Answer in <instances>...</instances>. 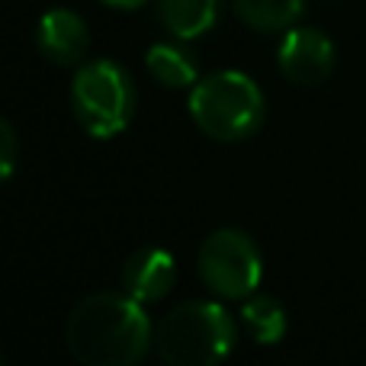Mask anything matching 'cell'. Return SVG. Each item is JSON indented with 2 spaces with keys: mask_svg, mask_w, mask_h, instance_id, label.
Masks as SVG:
<instances>
[{
  "mask_svg": "<svg viewBox=\"0 0 366 366\" xmlns=\"http://www.w3.org/2000/svg\"><path fill=\"white\" fill-rule=\"evenodd\" d=\"M64 344L84 366H135L154 347V325L126 290L94 292L71 309Z\"/></svg>",
  "mask_w": 366,
  "mask_h": 366,
  "instance_id": "obj_1",
  "label": "cell"
},
{
  "mask_svg": "<svg viewBox=\"0 0 366 366\" xmlns=\"http://www.w3.org/2000/svg\"><path fill=\"white\" fill-rule=\"evenodd\" d=\"M234 341V318L212 299L180 302L154 328V354L167 366H215L232 354Z\"/></svg>",
  "mask_w": 366,
  "mask_h": 366,
  "instance_id": "obj_2",
  "label": "cell"
},
{
  "mask_svg": "<svg viewBox=\"0 0 366 366\" xmlns=\"http://www.w3.org/2000/svg\"><path fill=\"white\" fill-rule=\"evenodd\" d=\"M189 119L212 142H244L264 122V90L244 71H212L189 87Z\"/></svg>",
  "mask_w": 366,
  "mask_h": 366,
  "instance_id": "obj_3",
  "label": "cell"
},
{
  "mask_svg": "<svg viewBox=\"0 0 366 366\" xmlns=\"http://www.w3.org/2000/svg\"><path fill=\"white\" fill-rule=\"evenodd\" d=\"M71 109L90 139H116L135 113V84L129 71L113 58L81 61L71 81Z\"/></svg>",
  "mask_w": 366,
  "mask_h": 366,
  "instance_id": "obj_4",
  "label": "cell"
},
{
  "mask_svg": "<svg viewBox=\"0 0 366 366\" xmlns=\"http://www.w3.org/2000/svg\"><path fill=\"white\" fill-rule=\"evenodd\" d=\"M196 270L219 299H247L260 290L264 257L241 228H215L199 244Z\"/></svg>",
  "mask_w": 366,
  "mask_h": 366,
  "instance_id": "obj_5",
  "label": "cell"
},
{
  "mask_svg": "<svg viewBox=\"0 0 366 366\" xmlns=\"http://www.w3.org/2000/svg\"><path fill=\"white\" fill-rule=\"evenodd\" d=\"M277 64L286 81L296 87H318L335 74L337 49L315 26H290L280 39Z\"/></svg>",
  "mask_w": 366,
  "mask_h": 366,
  "instance_id": "obj_6",
  "label": "cell"
},
{
  "mask_svg": "<svg viewBox=\"0 0 366 366\" xmlns=\"http://www.w3.org/2000/svg\"><path fill=\"white\" fill-rule=\"evenodd\" d=\"M119 280L122 290L132 299H139L142 305L161 302L171 296L174 283H177V260L167 247H139L122 264Z\"/></svg>",
  "mask_w": 366,
  "mask_h": 366,
  "instance_id": "obj_7",
  "label": "cell"
},
{
  "mask_svg": "<svg viewBox=\"0 0 366 366\" xmlns=\"http://www.w3.org/2000/svg\"><path fill=\"white\" fill-rule=\"evenodd\" d=\"M36 45L42 51V58H49L51 64H61V68H77L87 55L90 45V32L84 23L81 13L55 6V10L42 13L36 26Z\"/></svg>",
  "mask_w": 366,
  "mask_h": 366,
  "instance_id": "obj_8",
  "label": "cell"
},
{
  "mask_svg": "<svg viewBox=\"0 0 366 366\" xmlns=\"http://www.w3.org/2000/svg\"><path fill=\"white\" fill-rule=\"evenodd\" d=\"M158 19L174 39L193 42L219 19V0H158Z\"/></svg>",
  "mask_w": 366,
  "mask_h": 366,
  "instance_id": "obj_9",
  "label": "cell"
},
{
  "mask_svg": "<svg viewBox=\"0 0 366 366\" xmlns=\"http://www.w3.org/2000/svg\"><path fill=\"white\" fill-rule=\"evenodd\" d=\"M145 68L161 87L167 90H189L199 81V68H196L193 55L177 42H158L148 49Z\"/></svg>",
  "mask_w": 366,
  "mask_h": 366,
  "instance_id": "obj_10",
  "label": "cell"
},
{
  "mask_svg": "<svg viewBox=\"0 0 366 366\" xmlns=\"http://www.w3.org/2000/svg\"><path fill=\"white\" fill-rule=\"evenodd\" d=\"M241 322H244L247 335L254 337V344H264V347L280 344L286 337V328H290L283 302H277L273 296H264V292H254V296L244 299Z\"/></svg>",
  "mask_w": 366,
  "mask_h": 366,
  "instance_id": "obj_11",
  "label": "cell"
},
{
  "mask_svg": "<svg viewBox=\"0 0 366 366\" xmlns=\"http://www.w3.org/2000/svg\"><path fill=\"white\" fill-rule=\"evenodd\" d=\"M234 16L257 32H286L302 16L305 0H232Z\"/></svg>",
  "mask_w": 366,
  "mask_h": 366,
  "instance_id": "obj_12",
  "label": "cell"
},
{
  "mask_svg": "<svg viewBox=\"0 0 366 366\" xmlns=\"http://www.w3.org/2000/svg\"><path fill=\"white\" fill-rule=\"evenodd\" d=\"M16 158H19V139L13 122H0V177L10 180L16 171Z\"/></svg>",
  "mask_w": 366,
  "mask_h": 366,
  "instance_id": "obj_13",
  "label": "cell"
},
{
  "mask_svg": "<svg viewBox=\"0 0 366 366\" xmlns=\"http://www.w3.org/2000/svg\"><path fill=\"white\" fill-rule=\"evenodd\" d=\"M100 4L113 6V10H139V6H145L148 0H100Z\"/></svg>",
  "mask_w": 366,
  "mask_h": 366,
  "instance_id": "obj_14",
  "label": "cell"
}]
</instances>
